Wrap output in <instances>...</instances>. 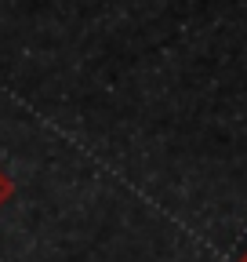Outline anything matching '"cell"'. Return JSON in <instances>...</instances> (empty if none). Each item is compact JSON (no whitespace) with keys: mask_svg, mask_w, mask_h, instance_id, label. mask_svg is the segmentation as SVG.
Returning <instances> with one entry per match:
<instances>
[{"mask_svg":"<svg viewBox=\"0 0 247 262\" xmlns=\"http://www.w3.org/2000/svg\"><path fill=\"white\" fill-rule=\"evenodd\" d=\"M4 193H8V182H4V179H0V196H4Z\"/></svg>","mask_w":247,"mask_h":262,"instance_id":"obj_1","label":"cell"}]
</instances>
